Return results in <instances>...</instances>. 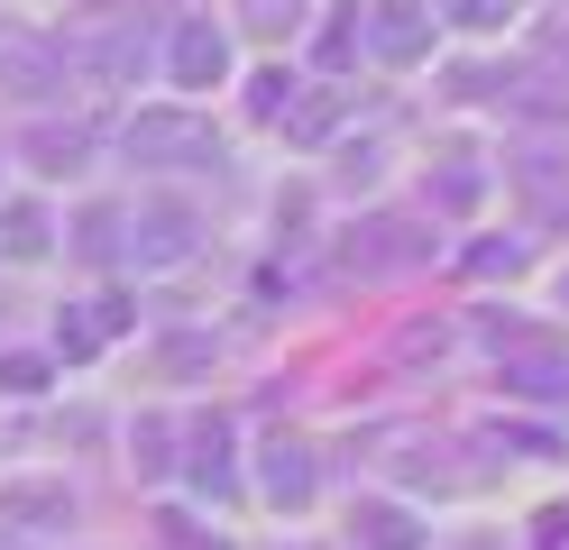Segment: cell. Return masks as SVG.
Returning a JSON list of instances; mask_svg holds the SVG:
<instances>
[{
  "label": "cell",
  "instance_id": "1",
  "mask_svg": "<svg viewBox=\"0 0 569 550\" xmlns=\"http://www.w3.org/2000/svg\"><path fill=\"white\" fill-rule=\"evenodd\" d=\"M129 157L138 166H211L221 138H211V120H193V110H138L129 120Z\"/></svg>",
  "mask_w": 569,
  "mask_h": 550
},
{
  "label": "cell",
  "instance_id": "2",
  "mask_svg": "<svg viewBox=\"0 0 569 550\" xmlns=\"http://www.w3.org/2000/svg\"><path fill=\"white\" fill-rule=\"evenodd\" d=\"M221 73H230V37L211 28V19H184V28H174V83H184V92H211Z\"/></svg>",
  "mask_w": 569,
  "mask_h": 550
},
{
  "label": "cell",
  "instance_id": "3",
  "mask_svg": "<svg viewBox=\"0 0 569 550\" xmlns=\"http://www.w3.org/2000/svg\"><path fill=\"white\" fill-rule=\"evenodd\" d=\"M377 28H368V47L386 56V64H413L422 47H432V28H422V10H413V0H386V10H368Z\"/></svg>",
  "mask_w": 569,
  "mask_h": 550
},
{
  "label": "cell",
  "instance_id": "4",
  "mask_svg": "<svg viewBox=\"0 0 569 550\" xmlns=\"http://www.w3.org/2000/svg\"><path fill=\"white\" fill-rule=\"evenodd\" d=\"M184 248H193V220H184V211H148V220H129V257H138V267H174Z\"/></svg>",
  "mask_w": 569,
  "mask_h": 550
},
{
  "label": "cell",
  "instance_id": "5",
  "mask_svg": "<svg viewBox=\"0 0 569 550\" xmlns=\"http://www.w3.org/2000/svg\"><path fill=\"white\" fill-rule=\"evenodd\" d=\"M267 496L276 504H303L312 496V459L303 450H267Z\"/></svg>",
  "mask_w": 569,
  "mask_h": 550
},
{
  "label": "cell",
  "instance_id": "6",
  "mask_svg": "<svg viewBox=\"0 0 569 550\" xmlns=\"http://www.w3.org/2000/svg\"><path fill=\"white\" fill-rule=\"evenodd\" d=\"M83 147H92L83 129H38V138H28V157H47V174H74Z\"/></svg>",
  "mask_w": 569,
  "mask_h": 550
},
{
  "label": "cell",
  "instance_id": "7",
  "mask_svg": "<svg viewBox=\"0 0 569 550\" xmlns=\"http://www.w3.org/2000/svg\"><path fill=\"white\" fill-rule=\"evenodd\" d=\"M239 19L258 28V37H295L303 28V0H239Z\"/></svg>",
  "mask_w": 569,
  "mask_h": 550
},
{
  "label": "cell",
  "instance_id": "8",
  "mask_svg": "<svg viewBox=\"0 0 569 550\" xmlns=\"http://www.w3.org/2000/svg\"><path fill=\"white\" fill-rule=\"evenodd\" d=\"M359 532H368V550H413V523H405L396 504H377V513H368Z\"/></svg>",
  "mask_w": 569,
  "mask_h": 550
},
{
  "label": "cell",
  "instance_id": "9",
  "mask_svg": "<svg viewBox=\"0 0 569 550\" xmlns=\"http://www.w3.org/2000/svg\"><path fill=\"white\" fill-rule=\"evenodd\" d=\"M0 230H10V239H0L10 257H38V248H47V220H38V211H0Z\"/></svg>",
  "mask_w": 569,
  "mask_h": 550
},
{
  "label": "cell",
  "instance_id": "10",
  "mask_svg": "<svg viewBox=\"0 0 569 550\" xmlns=\"http://www.w3.org/2000/svg\"><path fill=\"white\" fill-rule=\"evenodd\" d=\"M0 386H10V394H38V386H47V358H0Z\"/></svg>",
  "mask_w": 569,
  "mask_h": 550
},
{
  "label": "cell",
  "instance_id": "11",
  "mask_svg": "<svg viewBox=\"0 0 569 550\" xmlns=\"http://www.w3.org/2000/svg\"><path fill=\"white\" fill-rule=\"evenodd\" d=\"M450 19H459V28H506L515 10H506V0H450Z\"/></svg>",
  "mask_w": 569,
  "mask_h": 550
},
{
  "label": "cell",
  "instance_id": "12",
  "mask_svg": "<svg viewBox=\"0 0 569 550\" xmlns=\"http://www.w3.org/2000/svg\"><path fill=\"white\" fill-rule=\"evenodd\" d=\"M0 550H10V541H0Z\"/></svg>",
  "mask_w": 569,
  "mask_h": 550
},
{
  "label": "cell",
  "instance_id": "13",
  "mask_svg": "<svg viewBox=\"0 0 569 550\" xmlns=\"http://www.w3.org/2000/svg\"><path fill=\"white\" fill-rule=\"evenodd\" d=\"M560 293H569V284H560Z\"/></svg>",
  "mask_w": 569,
  "mask_h": 550
}]
</instances>
